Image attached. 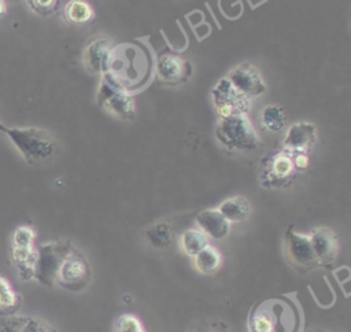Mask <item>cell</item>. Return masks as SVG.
I'll use <instances>...</instances> for the list:
<instances>
[{"label":"cell","instance_id":"cell-15","mask_svg":"<svg viewBox=\"0 0 351 332\" xmlns=\"http://www.w3.org/2000/svg\"><path fill=\"white\" fill-rule=\"evenodd\" d=\"M0 332H56V329L40 317L14 313L0 316Z\"/></svg>","mask_w":351,"mask_h":332},{"label":"cell","instance_id":"cell-22","mask_svg":"<svg viewBox=\"0 0 351 332\" xmlns=\"http://www.w3.org/2000/svg\"><path fill=\"white\" fill-rule=\"evenodd\" d=\"M95 16V11L85 0H70L64 7V18L74 25L90 22Z\"/></svg>","mask_w":351,"mask_h":332},{"label":"cell","instance_id":"cell-17","mask_svg":"<svg viewBox=\"0 0 351 332\" xmlns=\"http://www.w3.org/2000/svg\"><path fill=\"white\" fill-rule=\"evenodd\" d=\"M11 257L22 281L34 278L37 263V248L34 246H11Z\"/></svg>","mask_w":351,"mask_h":332},{"label":"cell","instance_id":"cell-14","mask_svg":"<svg viewBox=\"0 0 351 332\" xmlns=\"http://www.w3.org/2000/svg\"><path fill=\"white\" fill-rule=\"evenodd\" d=\"M112 47L107 38H95L84 49L85 67L92 73L106 74L110 71Z\"/></svg>","mask_w":351,"mask_h":332},{"label":"cell","instance_id":"cell-27","mask_svg":"<svg viewBox=\"0 0 351 332\" xmlns=\"http://www.w3.org/2000/svg\"><path fill=\"white\" fill-rule=\"evenodd\" d=\"M59 0H27L29 7L38 15H49L56 11Z\"/></svg>","mask_w":351,"mask_h":332},{"label":"cell","instance_id":"cell-28","mask_svg":"<svg viewBox=\"0 0 351 332\" xmlns=\"http://www.w3.org/2000/svg\"><path fill=\"white\" fill-rule=\"evenodd\" d=\"M293 162L298 171L306 170L308 167V155L307 154H293Z\"/></svg>","mask_w":351,"mask_h":332},{"label":"cell","instance_id":"cell-2","mask_svg":"<svg viewBox=\"0 0 351 332\" xmlns=\"http://www.w3.org/2000/svg\"><path fill=\"white\" fill-rule=\"evenodd\" d=\"M3 133L29 165L51 159L58 148L56 140L47 130L36 126H5Z\"/></svg>","mask_w":351,"mask_h":332},{"label":"cell","instance_id":"cell-1","mask_svg":"<svg viewBox=\"0 0 351 332\" xmlns=\"http://www.w3.org/2000/svg\"><path fill=\"white\" fill-rule=\"evenodd\" d=\"M303 324L302 307L291 295L256 302L247 318L250 332H302Z\"/></svg>","mask_w":351,"mask_h":332},{"label":"cell","instance_id":"cell-29","mask_svg":"<svg viewBox=\"0 0 351 332\" xmlns=\"http://www.w3.org/2000/svg\"><path fill=\"white\" fill-rule=\"evenodd\" d=\"M5 14V4L4 0H0V16H3Z\"/></svg>","mask_w":351,"mask_h":332},{"label":"cell","instance_id":"cell-30","mask_svg":"<svg viewBox=\"0 0 351 332\" xmlns=\"http://www.w3.org/2000/svg\"><path fill=\"white\" fill-rule=\"evenodd\" d=\"M4 128H5V125H3L1 122H0V133H3V130H4Z\"/></svg>","mask_w":351,"mask_h":332},{"label":"cell","instance_id":"cell-20","mask_svg":"<svg viewBox=\"0 0 351 332\" xmlns=\"http://www.w3.org/2000/svg\"><path fill=\"white\" fill-rule=\"evenodd\" d=\"M147 241L155 248H167L176 240L174 229L166 222H158L145 230Z\"/></svg>","mask_w":351,"mask_h":332},{"label":"cell","instance_id":"cell-25","mask_svg":"<svg viewBox=\"0 0 351 332\" xmlns=\"http://www.w3.org/2000/svg\"><path fill=\"white\" fill-rule=\"evenodd\" d=\"M114 332H145V329L138 317L130 313H125L117 318Z\"/></svg>","mask_w":351,"mask_h":332},{"label":"cell","instance_id":"cell-16","mask_svg":"<svg viewBox=\"0 0 351 332\" xmlns=\"http://www.w3.org/2000/svg\"><path fill=\"white\" fill-rule=\"evenodd\" d=\"M196 225L207 237L214 240L225 239L230 232V222L219 213L218 209H206L196 215Z\"/></svg>","mask_w":351,"mask_h":332},{"label":"cell","instance_id":"cell-31","mask_svg":"<svg viewBox=\"0 0 351 332\" xmlns=\"http://www.w3.org/2000/svg\"><path fill=\"white\" fill-rule=\"evenodd\" d=\"M319 332H325V331H319Z\"/></svg>","mask_w":351,"mask_h":332},{"label":"cell","instance_id":"cell-18","mask_svg":"<svg viewBox=\"0 0 351 332\" xmlns=\"http://www.w3.org/2000/svg\"><path fill=\"white\" fill-rule=\"evenodd\" d=\"M219 213L226 218L228 222L236 224L245 221L251 214V204L247 198L244 196H232L229 199H225L219 207Z\"/></svg>","mask_w":351,"mask_h":332},{"label":"cell","instance_id":"cell-9","mask_svg":"<svg viewBox=\"0 0 351 332\" xmlns=\"http://www.w3.org/2000/svg\"><path fill=\"white\" fill-rule=\"evenodd\" d=\"M284 255L288 263L300 273L318 268L308 235L299 233L292 226L288 228L284 237Z\"/></svg>","mask_w":351,"mask_h":332},{"label":"cell","instance_id":"cell-23","mask_svg":"<svg viewBox=\"0 0 351 332\" xmlns=\"http://www.w3.org/2000/svg\"><path fill=\"white\" fill-rule=\"evenodd\" d=\"M180 246L186 255L195 257L197 252L208 246V237L200 229L192 228L181 235Z\"/></svg>","mask_w":351,"mask_h":332},{"label":"cell","instance_id":"cell-24","mask_svg":"<svg viewBox=\"0 0 351 332\" xmlns=\"http://www.w3.org/2000/svg\"><path fill=\"white\" fill-rule=\"evenodd\" d=\"M21 305V296L12 289L10 281L0 276V316L14 314Z\"/></svg>","mask_w":351,"mask_h":332},{"label":"cell","instance_id":"cell-26","mask_svg":"<svg viewBox=\"0 0 351 332\" xmlns=\"http://www.w3.org/2000/svg\"><path fill=\"white\" fill-rule=\"evenodd\" d=\"M36 230L30 225L18 226L11 236V246H34Z\"/></svg>","mask_w":351,"mask_h":332},{"label":"cell","instance_id":"cell-19","mask_svg":"<svg viewBox=\"0 0 351 332\" xmlns=\"http://www.w3.org/2000/svg\"><path fill=\"white\" fill-rule=\"evenodd\" d=\"M193 263L196 270L202 274H213L221 268L222 257L215 247L208 244L193 257Z\"/></svg>","mask_w":351,"mask_h":332},{"label":"cell","instance_id":"cell-13","mask_svg":"<svg viewBox=\"0 0 351 332\" xmlns=\"http://www.w3.org/2000/svg\"><path fill=\"white\" fill-rule=\"evenodd\" d=\"M317 140L315 126L310 122H296L289 126L281 148L289 154H308Z\"/></svg>","mask_w":351,"mask_h":332},{"label":"cell","instance_id":"cell-7","mask_svg":"<svg viewBox=\"0 0 351 332\" xmlns=\"http://www.w3.org/2000/svg\"><path fill=\"white\" fill-rule=\"evenodd\" d=\"M71 246L73 243L69 240H53V241L43 243L37 248V263H36L34 278L43 285H47V287L55 285L56 270L64 254L69 251Z\"/></svg>","mask_w":351,"mask_h":332},{"label":"cell","instance_id":"cell-8","mask_svg":"<svg viewBox=\"0 0 351 332\" xmlns=\"http://www.w3.org/2000/svg\"><path fill=\"white\" fill-rule=\"evenodd\" d=\"M211 97L221 118L230 115H247L250 111V97L236 89L226 77L218 80L213 86Z\"/></svg>","mask_w":351,"mask_h":332},{"label":"cell","instance_id":"cell-21","mask_svg":"<svg viewBox=\"0 0 351 332\" xmlns=\"http://www.w3.org/2000/svg\"><path fill=\"white\" fill-rule=\"evenodd\" d=\"M261 125L269 132H281L287 125V114L281 106L269 104L261 111Z\"/></svg>","mask_w":351,"mask_h":332},{"label":"cell","instance_id":"cell-4","mask_svg":"<svg viewBox=\"0 0 351 332\" xmlns=\"http://www.w3.org/2000/svg\"><path fill=\"white\" fill-rule=\"evenodd\" d=\"M90 277L92 272L86 257L73 244L56 270L55 284L70 292H81L90 283Z\"/></svg>","mask_w":351,"mask_h":332},{"label":"cell","instance_id":"cell-3","mask_svg":"<svg viewBox=\"0 0 351 332\" xmlns=\"http://www.w3.org/2000/svg\"><path fill=\"white\" fill-rule=\"evenodd\" d=\"M217 140L229 151H254L261 140L247 115L221 118L215 129Z\"/></svg>","mask_w":351,"mask_h":332},{"label":"cell","instance_id":"cell-6","mask_svg":"<svg viewBox=\"0 0 351 332\" xmlns=\"http://www.w3.org/2000/svg\"><path fill=\"white\" fill-rule=\"evenodd\" d=\"M97 103L111 115L130 121L134 118V102L130 93L108 73L101 74Z\"/></svg>","mask_w":351,"mask_h":332},{"label":"cell","instance_id":"cell-12","mask_svg":"<svg viewBox=\"0 0 351 332\" xmlns=\"http://www.w3.org/2000/svg\"><path fill=\"white\" fill-rule=\"evenodd\" d=\"M308 237L318 268L330 266L339 254V239L336 233L326 226H319L313 229Z\"/></svg>","mask_w":351,"mask_h":332},{"label":"cell","instance_id":"cell-10","mask_svg":"<svg viewBox=\"0 0 351 332\" xmlns=\"http://www.w3.org/2000/svg\"><path fill=\"white\" fill-rule=\"evenodd\" d=\"M191 74V64L178 54L163 51L158 56L156 75L162 84L178 85L188 80Z\"/></svg>","mask_w":351,"mask_h":332},{"label":"cell","instance_id":"cell-5","mask_svg":"<svg viewBox=\"0 0 351 332\" xmlns=\"http://www.w3.org/2000/svg\"><path fill=\"white\" fill-rule=\"evenodd\" d=\"M293 155L280 148L269 152L261 162V185L267 189L285 188L296 178Z\"/></svg>","mask_w":351,"mask_h":332},{"label":"cell","instance_id":"cell-11","mask_svg":"<svg viewBox=\"0 0 351 332\" xmlns=\"http://www.w3.org/2000/svg\"><path fill=\"white\" fill-rule=\"evenodd\" d=\"M226 78L247 97H255L266 92V85L261 73L248 62L233 67Z\"/></svg>","mask_w":351,"mask_h":332}]
</instances>
